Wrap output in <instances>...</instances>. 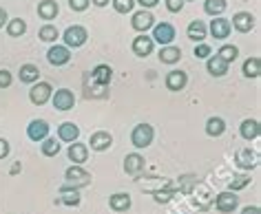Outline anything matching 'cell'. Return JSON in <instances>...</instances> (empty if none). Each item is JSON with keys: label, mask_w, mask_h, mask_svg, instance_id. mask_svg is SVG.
Wrapping results in <instances>:
<instances>
[{"label": "cell", "mask_w": 261, "mask_h": 214, "mask_svg": "<svg viewBox=\"0 0 261 214\" xmlns=\"http://www.w3.org/2000/svg\"><path fill=\"white\" fill-rule=\"evenodd\" d=\"M60 38L67 49H80L89 40V31L82 24H71V27L64 29V34H60Z\"/></svg>", "instance_id": "1"}, {"label": "cell", "mask_w": 261, "mask_h": 214, "mask_svg": "<svg viewBox=\"0 0 261 214\" xmlns=\"http://www.w3.org/2000/svg\"><path fill=\"white\" fill-rule=\"evenodd\" d=\"M155 139V128L151 124H138L133 126V131H130V144H133L138 150H142V148H148L153 144Z\"/></svg>", "instance_id": "2"}, {"label": "cell", "mask_w": 261, "mask_h": 214, "mask_svg": "<svg viewBox=\"0 0 261 214\" xmlns=\"http://www.w3.org/2000/svg\"><path fill=\"white\" fill-rule=\"evenodd\" d=\"M91 181H93L91 172H87L82 166H69L67 170H64V184L73 186V188H77V190L91 186Z\"/></svg>", "instance_id": "3"}, {"label": "cell", "mask_w": 261, "mask_h": 214, "mask_svg": "<svg viewBox=\"0 0 261 214\" xmlns=\"http://www.w3.org/2000/svg\"><path fill=\"white\" fill-rule=\"evenodd\" d=\"M51 95H54V86H51L49 82H36L31 84V90H29V100L31 104H36V106H44Z\"/></svg>", "instance_id": "4"}, {"label": "cell", "mask_w": 261, "mask_h": 214, "mask_svg": "<svg viewBox=\"0 0 261 214\" xmlns=\"http://www.w3.org/2000/svg\"><path fill=\"white\" fill-rule=\"evenodd\" d=\"M153 42H158L160 47H168L175 42V27L171 22H155L153 27Z\"/></svg>", "instance_id": "5"}, {"label": "cell", "mask_w": 261, "mask_h": 214, "mask_svg": "<svg viewBox=\"0 0 261 214\" xmlns=\"http://www.w3.org/2000/svg\"><path fill=\"white\" fill-rule=\"evenodd\" d=\"M130 27H133L138 34H146L148 29L155 27V16L148 9H140L130 16Z\"/></svg>", "instance_id": "6"}, {"label": "cell", "mask_w": 261, "mask_h": 214, "mask_svg": "<svg viewBox=\"0 0 261 214\" xmlns=\"http://www.w3.org/2000/svg\"><path fill=\"white\" fill-rule=\"evenodd\" d=\"M51 104H54L56 111H71L75 106V95L71 88H58L51 95Z\"/></svg>", "instance_id": "7"}, {"label": "cell", "mask_w": 261, "mask_h": 214, "mask_svg": "<svg viewBox=\"0 0 261 214\" xmlns=\"http://www.w3.org/2000/svg\"><path fill=\"white\" fill-rule=\"evenodd\" d=\"M56 203H62V205H67V207H77L82 203V197H80V190L73 186H60V190H58V199H56Z\"/></svg>", "instance_id": "8"}, {"label": "cell", "mask_w": 261, "mask_h": 214, "mask_svg": "<svg viewBox=\"0 0 261 214\" xmlns=\"http://www.w3.org/2000/svg\"><path fill=\"white\" fill-rule=\"evenodd\" d=\"M47 60L51 67H64L71 62V49H67L64 44H51L47 51Z\"/></svg>", "instance_id": "9"}, {"label": "cell", "mask_w": 261, "mask_h": 214, "mask_svg": "<svg viewBox=\"0 0 261 214\" xmlns=\"http://www.w3.org/2000/svg\"><path fill=\"white\" fill-rule=\"evenodd\" d=\"M49 131H51V126L47 119H31L27 126V137L31 141H36V144H40L42 139L49 137Z\"/></svg>", "instance_id": "10"}, {"label": "cell", "mask_w": 261, "mask_h": 214, "mask_svg": "<svg viewBox=\"0 0 261 214\" xmlns=\"http://www.w3.org/2000/svg\"><path fill=\"white\" fill-rule=\"evenodd\" d=\"M111 146H113V135L109 131H95L89 137L87 148H91V150H95V152H104V150H109Z\"/></svg>", "instance_id": "11"}, {"label": "cell", "mask_w": 261, "mask_h": 214, "mask_svg": "<svg viewBox=\"0 0 261 214\" xmlns=\"http://www.w3.org/2000/svg\"><path fill=\"white\" fill-rule=\"evenodd\" d=\"M215 207H217L219 212H234L239 207V197H237V192H230V190H226V192H219L217 194V199H215Z\"/></svg>", "instance_id": "12"}, {"label": "cell", "mask_w": 261, "mask_h": 214, "mask_svg": "<svg viewBox=\"0 0 261 214\" xmlns=\"http://www.w3.org/2000/svg\"><path fill=\"white\" fill-rule=\"evenodd\" d=\"M234 164H237L241 170H252V168L259 166V152L250 150V148H241L234 155Z\"/></svg>", "instance_id": "13"}, {"label": "cell", "mask_w": 261, "mask_h": 214, "mask_svg": "<svg viewBox=\"0 0 261 214\" xmlns=\"http://www.w3.org/2000/svg\"><path fill=\"white\" fill-rule=\"evenodd\" d=\"M164 84H166L168 90H173V93H179V90H184L186 84H188V73H186V71H181V69H173L171 73L166 75Z\"/></svg>", "instance_id": "14"}, {"label": "cell", "mask_w": 261, "mask_h": 214, "mask_svg": "<svg viewBox=\"0 0 261 214\" xmlns=\"http://www.w3.org/2000/svg\"><path fill=\"white\" fill-rule=\"evenodd\" d=\"M230 27L234 31H239V34H250V31L254 29V16L250 14V11H237V14L232 16Z\"/></svg>", "instance_id": "15"}, {"label": "cell", "mask_w": 261, "mask_h": 214, "mask_svg": "<svg viewBox=\"0 0 261 214\" xmlns=\"http://www.w3.org/2000/svg\"><path fill=\"white\" fill-rule=\"evenodd\" d=\"M208 31H211V36L215 38V40H226L228 36H230V20L224 16H217V18H213L211 20V27H208Z\"/></svg>", "instance_id": "16"}, {"label": "cell", "mask_w": 261, "mask_h": 214, "mask_svg": "<svg viewBox=\"0 0 261 214\" xmlns=\"http://www.w3.org/2000/svg\"><path fill=\"white\" fill-rule=\"evenodd\" d=\"M144 168H146V159L140 152H128L124 157V172L130 174V177H138Z\"/></svg>", "instance_id": "17"}, {"label": "cell", "mask_w": 261, "mask_h": 214, "mask_svg": "<svg viewBox=\"0 0 261 214\" xmlns=\"http://www.w3.org/2000/svg\"><path fill=\"white\" fill-rule=\"evenodd\" d=\"M130 49H133V53L138 55V57H146V55H151V53H153L155 42H153V38H151V36L140 34L138 38H133V44H130Z\"/></svg>", "instance_id": "18"}, {"label": "cell", "mask_w": 261, "mask_h": 214, "mask_svg": "<svg viewBox=\"0 0 261 214\" xmlns=\"http://www.w3.org/2000/svg\"><path fill=\"white\" fill-rule=\"evenodd\" d=\"M80 137V126L73 124V121H64V124L58 126V141H64V144H73Z\"/></svg>", "instance_id": "19"}, {"label": "cell", "mask_w": 261, "mask_h": 214, "mask_svg": "<svg viewBox=\"0 0 261 214\" xmlns=\"http://www.w3.org/2000/svg\"><path fill=\"white\" fill-rule=\"evenodd\" d=\"M133 205V199H130L128 192H115L109 197V207L113 212H126Z\"/></svg>", "instance_id": "20"}, {"label": "cell", "mask_w": 261, "mask_h": 214, "mask_svg": "<svg viewBox=\"0 0 261 214\" xmlns=\"http://www.w3.org/2000/svg\"><path fill=\"white\" fill-rule=\"evenodd\" d=\"M69 159L73 161V166H82V164H87V159H89V148L87 144H80V141H73V144H69Z\"/></svg>", "instance_id": "21"}, {"label": "cell", "mask_w": 261, "mask_h": 214, "mask_svg": "<svg viewBox=\"0 0 261 214\" xmlns=\"http://www.w3.org/2000/svg\"><path fill=\"white\" fill-rule=\"evenodd\" d=\"M206 36H208V27L201 20H191V24L186 27V38L193 42H197V44L204 42Z\"/></svg>", "instance_id": "22"}, {"label": "cell", "mask_w": 261, "mask_h": 214, "mask_svg": "<svg viewBox=\"0 0 261 214\" xmlns=\"http://www.w3.org/2000/svg\"><path fill=\"white\" fill-rule=\"evenodd\" d=\"M239 135L244 137L246 141H254L261 135V126L257 119H244L239 126Z\"/></svg>", "instance_id": "23"}, {"label": "cell", "mask_w": 261, "mask_h": 214, "mask_svg": "<svg viewBox=\"0 0 261 214\" xmlns=\"http://www.w3.org/2000/svg\"><path fill=\"white\" fill-rule=\"evenodd\" d=\"M91 77H93V82L100 84V86H109L111 80H113V69H111L109 64H97V67L91 71Z\"/></svg>", "instance_id": "24"}, {"label": "cell", "mask_w": 261, "mask_h": 214, "mask_svg": "<svg viewBox=\"0 0 261 214\" xmlns=\"http://www.w3.org/2000/svg\"><path fill=\"white\" fill-rule=\"evenodd\" d=\"M58 14H60V5L56 0H42V3H38V16L42 20H56Z\"/></svg>", "instance_id": "25"}, {"label": "cell", "mask_w": 261, "mask_h": 214, "mask_svg": "<svg viewBox=\"0 0 261 214\" xmlns=\"http://www.w3.org/2000/svg\"><path fill=\"white\" fill-rule=\"evenodd\" d=\"M226 133V119L224 117H217V115H213V117L206 119V135L208 137H221V135Z\"/></svg>", "instance_id": "26"}, {"label": "cell", "mask_w": 261, "mask_h": 214, "mask_svg": "<svg viewBox=\"0 0 261 214\" xmlns=\"http://www.w3.org/2000/svg\"><path fill=\"white\" fill-rule=\"evenodd\" d=\"M241 73H244L246 77H250V80H257V77L261 75V60L257 55L246 57L244 64H241Z\"/></svg>", "instance_id": "27"}, {"label": "cell", "mask_w": 261, "mask_h": 214, "mask_svg": "<svg viewBox=\"0 0 261 214\" xmlns=\"http://www.w3.org/2000/svg\"><path fill=\"white\" fill-rule=\"evenodd\" d=\"M206 71L211 73L213 77H224L226 73H228V64L221 60L219 55H211L206 60Z\"/></svg>", "instance_id": "28"}, {"label": "cell", "mask_w": 261, "mask_h": 214, "mask_svg": "<svg viewBox=\"0 0 261 214\" xmlns=\"http://www.w3.org/2000/svg\"><path fill=\"white\" fill-rule=\"evenodd\" d=\"M160 62L162 64H177L181 60V49L175 47V44H168V47H162L160 49Z\"/></svg>", "instance_id": "29"}, {"label": "cell", "mask_w": 261, "mask_h": 214, "mask_svg": "<svg viewBox=\"0 0 261 214\" xmlns=\"http://www.w3.org/2000/svg\"><path fill=\"white\" fill-rule=\"evenodd\" d=\"M18 77H20L22 84H36L38 77H40V69L36 64H22L20 71H18Z\"/></svg>", "instance_id": "30"}, {"label": "cell", "mask_w": 261, "mask_h": 214, "mask_svg": "<svg viewBox=\"0 0 261 214\" xmlns=\"http://www.w3.org/2000/svg\"><path fill=\"white\" fill-rule=\"evenodd\" d=\"M7 34L11 38H22L24 34H27V20H22V18H9Z\"/></svg>", "instance_id": "31"}, {"label": "cell", "mask_w": 261, "mask_h": 214, "mask_svg": "<svg viewBox=\"0 0 261 214\" xmlns=\"http://www.w3.org/2000/svg\"><path fill=\"white\" fill-rule=\"evenodd\" d=\"M38 38H40L42 42H49V44H54L58 38H60V31H58V27L56 24H42L40 27V31H38Z\"/></svg>", "instance_id": "32"}, {"label": "cell", "mask_w": 261, "mask_h": 214, "mask_svg": "<svg viewBox=\"0 0 261 214\" xmlns=\"http://www.w3.org/2000/svg\"><path fill=\"white\" fill-rule=\"evenodd\" d=\"M40 150L44 157H58L60 155V141H58L56 137H47L40 141Z\"/></svg>", "instance_id": "33"}, {"label": "cell", "mask_w": 261, "mask_h": 214, "mask_svg": "<svg viewBox=\"0 0 261 214\" xmlns=\"http://www.w3.org/2000/svg\"><path fill=\"white\" fill-rule=\"evenodd\" d=\"M226 9H228L226 0H206V3H204V11H206L208 16H213V18L221 16Z\"/></svg>", "instance_id": "34"}, {"label": "cell", "mask_w": 261, "mask_h": 214, "mask_svg": "<svg viewBox=\"0 0 261 214\" xmlns=\"http://www.w3.org/2000/svg\"><path fill=\"white\" fill-rule=\"evenodd\" d=\"M215 55H219L221 60H224L228 67H230V64L237 60V55H239V47H234V44H224V47H221Z\"/></svg>", "instance_id": "35"}, {"label": "cell", "mask_w": 261, "mask_h": 214, "mask_svg": "<svg viewBox=\"0 0 261 214\" xmlns=\"http://www.w3.org/2000/svg\"><path fill=\"white\" fill-rule=\"evenodd\" d=\"M246 186H250V177H248V174H237V177L230 179L228 190H230V192H239V190H244Z\"/></svg>", "instance_id": "36"}, {"label": "cell", "mask_w": 261, "mask_h": 214, "mask_svg": "<svg viewBox=\"0 0 261 214\" xmlns=\"http://www.w3.org/2000/svg\"><path fill=\"white\" fill-rule=\"evenodd\" d=\"M111 5L117 14H130L135 9V0H111Z\"/></svg>", "instance_id": "37"}, {"label": "cell", "mask_w": 261, "mask_h": 214, "mask_svg": "<svg viewBox=\"0 0 261 214\" xmlns=\"http://www.w3.org/2000/svg\"><path fill=\"white\" fill-rule=\"evenodd\" d=\"M213 55V49H211V44H206V42H199L197 47H195V57H199V60H208V57Z\"/></svg>", "instance_id": "38"}, {"label": "cell", "mask_w": 261, "mask_h": 214, "mask_svg": "<svg viewBox=\"0 0 261 214\" xmlns=\"http://www.w3.org/2000/svg\"><path fill=\"white\" fill-rule=\"evenodd\" d=\"M91 5V0H69V7L71 11H77V14H82V11H87Z\"/></svg>", "instance_id": "39"}, {"label": "cell", "mask_w": 261, "mask_h": 214, "mask_svg": "<svg viewBox=\"0 0 261 214\" xmlns=\"http://www.w3.org/2000/svg\"><path fill=\"white\" fill-rule=\"evenodd\" d=\"M11 82H14V75L7 69H0V88H9Z\"/></svg>", "instance_id": "40"}, {"label": "cell", "mask_w": 261, "mask_h": 214, "mask_svg": "<svg viewBox=\"0 0 261 214\" xmlns=\"http://www.w3.org/2000/svg\"><path fill=\"white\" fill-rule=\"evenodd\" d=\"M166 9L171 11V14H179V11L184 9V0H166Z\"/></svg>", "instance_id": "41"}, {"label": "cell", "mask_w": 261, "mask_h": 214, "mask_svg": "<svg viewBox=\"0 0 261 214\" xmlns=\"http://www.w3.org/2000/svg\"><path fill=\"white\" fill-rule=\"evenodd\" d=\"M9 152H11L9 141L5 139V137H0V159H7V157H9Z\"/></svg>", "instance_id": "42"}, {"label": "cell", "mask_w": 261, "mask_h": 214, "mask_svg": "<svg viewBox=\"0 0 261 214\" xmlns=\"http://www.w3.org/2000/svg\"><path fill=\"white\" fill-rule=\"evenodd\" d=\"M135 5H140L142 9H148V11H151L153 7H158V5H160V0H135Z\"/></svg>", "instance_id": "43"}, {"label": "cell", "mask_w": 261, "mask_h": 214, "mask_svg": "<svg viewBox=\"0 0 261 214\" xmlns=\"http://www.w3.org/2000/svg\"><path fill=\"white\" fill-rule=\"evenodd\" d=\"M173 192H155V201L158 203H166V201H171Z\"/></svg>", "instance_id": "44"}, {"label": "cell", "mask_w": 261, "mask_h": 214, "mask_svg": "<svg viewBox=\"0 0 261 214\" xmlns=\"http://www.w3.org/2000/svg\"><path fill=\"white\" fill-rule=\"evenodd\" d=\"M7 22H9V14L5 11V7H0V29L7 27Z\"/></svg>", "instance_id": "45"}, {"label": "cell", "mask_w": 261, "mask_h": 214, "mask_svg": "<svg viewBox=\"0 0 261 214\" xmlns=\"http://www.w3.org/2000/svg\"><path fill=\"white\" fill-rule=\"evenodd\" d=\"M241 214H261V210L257 205H246L244 210H241Z\"/></svg>", "instance_id": "46"}, {"label": "cell", "mask_w": 261, "mask_h": 214, "mask_svg": "<svg viewBox=\"0 0 261 214\" xmlns=\"http://www.w3.org/2000/svg\"><path fill=\"white\" fill-rule=\"evenodd\" d=\"M9 172H11V174H18V172H22V164H20V161H16V164L9 168Z\"/></svg>", "instance_id": "47"}, {"label": "cell", "mask_w": 261, "mask_h": 214, "mask_svg": "<svg viewBox=\"0 0 261 214\" xmlns=\"http://www.w3.org/2000/svg\"><path fill=\"white\" fill-rule=\"evenodd\" d=\"M91 3H93L95 7H107V5L111 3V0H91Z\"/></svg>", "instance_id": "48"}, {"label": "cell", "mask_w": 261, "mask_h": 214, "mask_svg": "<svg viewBox=\"0 0 261 214\" xmlns=\"http://www.w3.org/2000/svg\"><path fill=\"white\" fill-rule=\"evenodd\" d=\"M184 3H191V0H184Z\"/></svg>", "instance_id": "49"}]
</instances>
